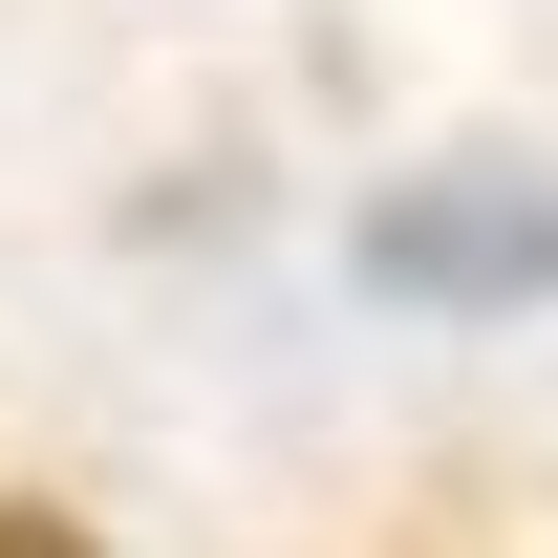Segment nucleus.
<instances>
[{
  "label": "nucleus",
  "instance_id": "1",
  "mask_svg": "<svg viewBox=\"0 0 558 558\" xmlns=\"http://www.w3.org/2000/svg\"><path fill=\"white\" fill-rule=\"evenodd\" d=\"M365 279L429 301V323L558 301V172H409V194H365Z\"/></svg>",
  "mask_w": 558,
  "mask_h": 558
}]
</instances>
